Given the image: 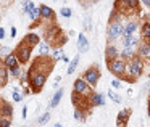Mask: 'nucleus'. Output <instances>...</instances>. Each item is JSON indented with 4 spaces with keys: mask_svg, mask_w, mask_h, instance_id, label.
<instances>
[{
    "mask_svg": "<svg viewBox=\"0 0 150 127\" xmlns=\"http://www.w3.org/2000/svg\"><path fill=\"white\" fill-rule=\"evenodd\" d=\"M144 72H145V61H144V58H140L139 55H136L134 58H131L129 61H127V74L126 76L139 79Z\"/></svg>",
    "mask_w": 150,
    "mask_h": 127,
    "instance_id": "f257e3e1",
    "label": "nucleus"
},
{
    "mask_svg": "<svg viewBox=\"0 0 150 127\" xmlns=\"http://www.w3.org/2000/svg\"><path fill=\"white\" fill-rule=\"evenodd\" d=\"M107 66H108V71H110L113 76H116L118 79H123L124 76L127 74V61L123 60V58L113 60V61L107 63Z\"/></svg>",
    "mask_w": 150,
    "mask_h": 127,
    "instance_id": "f03ea898",
    "label": "nucleus"
},
{
    "mask_svg": "<svg viewBox=\"0 0 150 127\" xmlns=\"http://www.w3.org/2000/svg\"><path fill=\"white\" fill-rule=\"evenodd\" d=\"M124 36V24L123 21H113L108 23V29H107V40L108 44H113L115 40H118L120 37Z\"/></svg>",
    "mask_w": 150,
    "mask_h": 127,
    "instance_id": "7ed1b4c3",
    "label": "nucleus"
},
{
    "mask_svg": "<svg viewBox=\"0 0 150 127\" xmlns=\"http://www.w3.org/2000/svg\"><path fill=\"white\" fill-rule=\"evenodd\" d=\"M139 4L140 0H116L115 2V10H118L120 13L124 15H131V11H137L139 10Z\"/></svg>",
    "mask_w": 150,
    "mask_h": 127,
    "instance_id": "20e7f679",
    "label": "nucleus"
},
{
    "mask_svg": "<svg viewBox=\"0 0 150 127\" xmlns=\"http://www.w3.org/2000/svg\"><path fill=\"white\" fill-rule=\"evenodd\" d=\"M81 77L84 79L92 88H95L97 84H98V81H100V71H98L97 66H91V68H87L84 72H82Z\"/></svg>",
    "mask_w": 150,
    "mask_h": 127,
    "instance_id": "39448f33",
    "label": "nucleus"
},
{
    "mask_svg": "<svg viewBox=\"0 0 150 127\" xmlns=\"http://www.w3.org/2000/svg\"><path fill=\"white\" fill-rule=\"evenodd\" d=\"M15 53H16V56H18V60L21 61V65H26L28 61H29V58H31V53H33V47H29L26 42H21V44H18V47L15 48Z\"/></svg>",
    "mask_w": 150,
    "mask_h": 127,
    "instance_id": "423d86ee",
    "label": "nucleus"
},
{
    "mask_svg": "<svg viewBox=\"0 0 150 127\" xmlns=\"http://www.w3.org/2000/svg\"><path fill=\"white\" fill-rule=\"evenodd\" d=\"M73 88H74V92H78L79 95H84V97H89V95L94 92V90H92V87L82 77H78L74 82H73Z\"/></svg>",
    "mask_w": 150,
    "mask_h": 127,
    "instance_id": "0eeeda50",
    "label": "nucleus"
},
{
    "mask_svg": "<svg viewBox=\"0 0 150 127\" xmlns=\"http://www.w3.org/2000/svg\"><path fill=\"white\" fill-rule=\"evenodd\" d=\"M60 37H62V31H60V27L57 24L49 26L45 29V40L49 44H55V39H60Z\"/></svg>",
    "mask_w": 150,
    "mask_h": 127,
    "instance_id": "6e6552de",
    "label": "nucleus"
},
{
    "mask_svg": "<svg viewBox=\"0 0 150 127\" xmlns=\"http://www.w3.org/2000/svg\"><path fill=\"white\" fill-rule=\"evenodd\" d=\"M116 58H120V50H118V47L115 44H107V47H105V61L110 63Z\"/></svg>",
    "mask_w": 150,
    "mask_h": 127,
    "instance_id": "1a4fd4ad",
    "label": "nucleus"
},
{
    "mask_svg": "<svg viewBox=\"0 0 150 127\" xmlns=\"http://www.w3.org/2000/svg\"><path fill=\"white\" fill-rule=\"evenodd\" d=\"M89 103H91V108L102 106V105H105V95L100 93V92H92L89 95Z\"/></svg>",
    "mask_w": 150,
    "mask_h": 127,
    "instance_id": "9d476101",
    "label": "nucleus"
},
{
    "mask_svg": "<svg viewBox=\"0 0 150 127\" xmlns=\"http://www.w3.org/2000/svg\"><path fill=\"white\" fill-rule=\"evenodd\" d=\"M142 37H137V36H124L123 39V47H129V48H136L139 47V44L142 42Z\"/></svg>",
    "mask_w": 150,
    "mask_h": 127,
    "instance_id": "9b49d317",
    "label": "nucleus"
},
{
    "mask_svg": "<svg viewBox=\"0 0 150 127\" xmlns=\"http://www.w3.org/2000/svg\"><path fill=\"white\" fill-rule=\"evenodd\" d=\"M129 116H131V109H121L116 116V126L118 127H126L127 121H129Z\"/></svg>",
    "mask_w": 150,
    "mask_h": 127,
    "instance_id": "f8f14e48",
    "label": "nucleus"
},
{
    "mask_svg": "<svg viewBox=\"0 0 150 127\" xmlns=\"http://www.w3.org/2000/svg\"><path fill=\"white\" fill-rule=\"evenodd\" d=\"M137 31H139V23L136 20H131L124 24V36H136Z\"/></svg>",
    "mask_w": 150,
    "mask_h": 127,
    "instance_id": "ddd939ff",
    "label": "nucleus"
},
{
    "mask_svg": "<svg viewBox=\"0 0 150 127\" xmlns=\"http://www.w3.org/2000/svg\"><path fill=\"white\" fill-rule=\"evenodd\" d=\"M89 39L86 37V34L84 32H81V34H78V50L81 53H86V52H89Z\"/></svg>",
    "mask_w": 150,
    "mask_h": 127,
    "instance_id": "4468645a",
    "label": "nucleus"
},
{
    "mask_svg": "<svg viewBox=\"0 0 150 127\" xmlns=\"http://www.w3.org/2000/svg\"><path fill=\"white\" fill-rule=\"evenodd\" d=\"M39 10H40V18L42 20H55V11L49 7V5H39Z\"/></svg>",
    "mask_w": 150,
    "mask_h": 127,
    "instance_id": "2eb2a0df",
    "label": "nucleus"
},
{
    "mask_svg": "<svg viewBox=\"0 0 150 127\" xmlns=\"http://www.w3.org/2000/svg\"><path fill=\"white\" fill-rule=\"evenodd\" d=\"M137 55H139L140 58H149L150 56V42L142 40V42L139 44V47H137Z\"/></svg>",
    "mask_w": 150,
    "mask_h": 127,
    "instance_id": "dca6fc26",
    "label": "nucleus"
},
{
    "mask_svg": "<svg viewBox=\"0 0 150 127\" xmlns=\"http://www.w3.org/2000/svg\"><path fill=\"white\" fill-rule=\"evenodd\" d=\"M4 65L7 66L8 69H11V68H18V66L21 65V61L18 60V56H16V53H11V55H8L7 58L4 60Z\"/></svg>",
    "mask_w": 150,
    "mask_h": 127,
    "instance_id": "f3484780",
    "label": "nucleus"
},
{
    "mask_svg": "<svg viewBox=\"0 0 150 127\" xmlns=\"http://www.w3.org/2000/svg\"><path fill=\"white\" fill-rule=\"evenodd\" d=\"M24 42L28 44L29 47H36V45H39L42 40H40V37H39V34H34V32H29V34H26L24 36Z\"/></svg>",
    "mask_w": 150,
    "mask_h": 127,
    "instance_id": "a211bd4d",
    "label": "nucleus"
},
{
    "mask_svg": "<svg viewBox=\"0 0 150 127\" xmlns=\"http://www.w3.org/2000/svg\"><path fill=\"white\" fill-rule=\"evenodd\" d=\"M63 92H65V88H58V90H57L55 93H53V97H52V101L49 103V109H53V108H57V106H58V103L62 101Z\"/></svg>",
    "mask_w": 150,
    "mask_h": 127,
    "instance_id": "6ab92c4d",
    "label": "nucleus"
},
{
    "mask_svg": "<svg viewBox=\"0 0 150 127\" xmlns=\"http://www.w3.org/2000/svg\"><path fill=\"white\" fill-rule=\"evenodd\" d=\"M136 55H137L136 48H129V47H123V50L120 52V58L126 60V61H129V60L134 58Z\"/></svg>",
    "mask_w": 150,
    "mask_h": 127,
    "instance_id": "aec40b11",
    "label": "nucleus"
},
{
    "mask_svg": "<svg viewBox=\"0 0 150 127\" xmlns=\"http://www.w3.org/2000/svg\"><path fill=\"white\" fill-rule=\"evenodd\" d=\"M140 37L145 42H150V23L149 21H144L142 26H140Z\"/></svg>",
    "mask_w": 150,
    "mask_h": 127,
    "instance_id": "412c9836",
    "label": "nucleus"
},
{
    "mask_svg": "<svg viewBox=\"0 0 150 127\" xmlns=\"http://www.w3.org/2000/svg\"><path fill=\"white\" fill-rule=\"evenodd\" d=\"M8 76H10V72H8V68L7 66H0V87H4L5 84L8 82Z\"/></svg>",
    "mask_w": 150,
    "mask_h": 127,
    "instance_id": "4be33fe9",
    "label": "nucleus"
},
{
    "mask_svg": "<svg viewBox=\"0 0 150 127\" xmlns=\"http://www.w3.org/2000/svg\"><path fill=\"white\" fill-rule=\"evenodd\" d=\"M49 53H50V44L47 40L40 42L39 44V56H49Z\"/></svg>",
    "mask_w": 150,
    "mask_h": 127,
    "instance_id": "5701e85b",
    "label": "nucleus"
},
{
    "mask_svg": "<svg viewBox=\"0 0 150 127\" xmlns=\"http://www.w3.org/2000/svg\"><path fill=\"white\" fill-rule=\"evenodd\" d=\"M74 119L76 121H79V122H84L86 121V116H87V111L86 109H82V108H74Z\"/></svg>",
    "mask_w": 150,
    "mask_h": 127,
    "instance_id": "b1692460",
    "label": "nucleus"
},
{
    "mask_svg": "<svg viewBox=\"0 0 150 127\" xmlns=\"http://www.w3.org/2000/svg\"><path fill=\"white\" fill-rule=\"evenodd\" d=\"M0 114L4 117H11L13 116V108H11L10 103H4V106H2V109H0Z\"/></svg>",
    "mask_w": 150,
    "mask_h": 127,
    "instance_id": "393cba45",
    "label": "nucleus"
},
{
    "mask_svg": "<svg viewBox=\"0 0 150 127\" xmlns=\"http://www.w3.org/2000/svg\"><path fill=\"white\" fill-rule=\"evenodd\" d=\"M78 65H79V55H76L74 58L71 60V61H69V66H68V74H73V72L76 71V68H78Z\"/></svg>",
    "mask_w": 150,
    "mask_h": 127,
    "instance_id": "a878e982",
    "label": "nucleus"
},
{
    "mask_svg": "<svg viewBox=\"0 0 150 127\" xmlns=\"http://www.w3.org/2000/svg\"><path fill=\"white\" fill-rule=\"evenodd\" d=\"M34 8H36V7H34V4L31 2V0H23V11L26 15H29Z\"/></svg>",
    "mask_w": 150,
    "mask_h": 127,
    "instance_id": "bb28decb",
    "label": "nucleus"
},
{
    "mask_svg": "<svg viewBox=\"0 0 150 127\" xmlns=\"http://www.w3.org/2000/svg\"><path fill=\"white\" fill-rule=\"evenodd\" d=\"M49 121H50V113H49V111H45L44 114H40V116H39L37 124H39V126H44V124H47Z\"/></svg>",
    "mask_w": 150,
    "mask_h": 127,
    "instance_id": "cd10ccee",
    "label": "nucleus"
},
{
    "mask_svg": "<svg viewBox=\"0 0 150 127\" xmlns=\"http://www.w3.org/2000/svg\"><path fill=\"white\" fill-rule=\"evenodd\" d=\"M11 97H13L15 103H20V101L23 100V95L20 93V88H18V87H15L13 90H11Z\"/></svg>",
    "mask_w": 150,
    "mask_h": 127,
    "instance_id": "c85d7f7f",
    "label": "nucleus"
},
{
    "mask_svg": "<svg viewBox=\"0 0 150 127\" xmlns=\"http://www.w3.org/2000/svg\"><path fill=\"white\" fill-rule=\"evenodd\" d=\"M13 53V50L10 48V47H0V60H5L8 55H11Z\"/></svg>",
    "mask_w": 150,
    "mask_h": 127,
    "instance_id": "c756f323",
    "label": "nucleus"
},
{
    "mask_svg": "<svg viewBox=\"0 0 150 127\" xmlns=\"http://www.w3.org/2000/svg\"><path fill=\"white\" fill-rule=\"evenodd\" d=\"M62 56H63V50H62V47H57V48L52 52V58L55 60V61H58V60L62 58Z\"/></svg>",
    "mask_w": 150,
    "mask_h": 127,
    "instance_id": "7c9ffc66",
    "label": "nucleus"
},
{
    "mask_svg": "<svg viewBox=\"0 0 150 127\" xmlns=\"http://www.w3.org/2000/svg\"><path fill=\"white\" fill-rule=\"evenodd\" d=\"M108 97H110L115 103H121V101H123V98H121L118 93H115V90H108Z\"/></svg>",
    "mask_w": 150,
    "mask_h": 127,
    "instance_id": "2f4dec72",
    "label": "nucleus"
},
{
    "mask_svg": "<svg viewBox=\"0 0 150 127\" xmlns=\"http://www.w3.org/2000/svg\"><path fill=\"white\" fill-rule=\"evenodd\" d=\"M60 15H62L63 18H71V15H73V11H71V8H68V7H63L62 10H60Z\"/></svg>",
    "mask_w": 150,
    "mask_h": 127,
    "instance_id": "473e14b6",
    "label": "nucleus"
},
{
    "mask_svg": "<svg viewBox=\"0 0 150 127\" xmlns=\"http://www.w3.org/2000/svg\"><path fill=\"white\" fill-rule=\"evenodd\" d=\"M8 72H10L11 77H20L21 76V68L20 66H18V68H11V69H8Z\"/></svg>",
    "mask_w": 150,
    "mask_h": 127,
    "instance_id": "72a5a7b5",
    "label": "nucleus"
},
{
    "mask_svg": "<svg viewBox=\"0 0 150 127\" xmlns=\"http://www.w3.org/2000/svg\"><path fill=\"white\" fill-rule=\"evenodd\" d=\"M11 119L10 117H0V127H10Z\"/></svg>",
    "mask_w": 150,
    "mask_h": 127,
    "instance_id": "f704fd0d",
    "label": "nucleus"
},
{
    "mask_svg": "<svg viewBox=\"0 0 150 127\" xmlns=\"http://www.w3.org/2000/svg\"><path fill=\"white\" fill-rule=\"evenodd\" d=\"M84 31H92V21L89 16H86L84 20Z\"/></svg>",
    "mask_w": 150,
    "mask_h": 127,
    "instance_id": "c9c22d12",
    "label": "nucleus"
},
{
    "mask_svg": "<svg viewBox=\"0 0 150 127\" xmlns=\"http://www.w3.org/2000/svg\"><path fill=\"white\" fill-rule=\"evenodd\" d=\"M111 87L113 88H121V79H113V81H111Z\"/></svg>",
    "mask_w": 150,
    "mask_h": 127,
    "instance_id": "e433bc0d",
    "label": "nucleus"
},
{
    "mask_svg": "<svg viewBox=\"0 0 150 127\" xmlns=\"http://www.w3.org/2000/svg\"><path fill=\"white\" fill-rule=\"evenodd\" d=\"M10 36H11V39H15V37H16V27H15V26H11V31H10Z\"/></svg>",
    "mask_w": 150,
    "mask_h": 127,
    "instance_id": "4c0bfd02",
    "label": "nucleus"
},
{
    "mask_svg": "<svg viewBox=\"0 0 150 127\" xmlns=\"http://www.w3.org/2000/svg\"><path fill=\"white\" fill-rule=\"evenodd\" d=\"M2 39H5V29L4 27H0V40Z\"/></svg>",
    "mask_w": 150,
    "mask_h": 127,
    "instance_id": "58836bf2",
    "label": "nucleus"
},
{
    "mask_svg": "<svg viewBox=\"0 0 150 127\" xmlns=\"http://www.w3.org/2000/svg\"><path fill=\"white\" fill-rule=\"evenodd\" d=\"M60 60H62V61H65V63H68V65H69V58H68V56L65 55V53H63V56H62V58H60Z\"/></svg>",
    "mask_w": 150,
    "mask_h": 127,
    "instance_id": "ea45409f",
    "label": "nucleus"
},
{
    "mask_svg": "<svg viewBox=\"0 0 150 127\" xmlns=\"http://www.w3.org/2000/svg\"><path fill=\"white\" fill-rule=\"evenodd\" d=\"M140 2H142V4L145 5L147 8H150V0H140Z\"/></svg>",
    "mask_w": 150,
    "mask_h": 127,
    "instance_id": "a19ab883",
    "label": "nucleus"
},
{
    "mask_svg": "<svg viewBox=\"0 0 150 127\" xmlns=\"http://www.w3.org/2000/svg\"><path fill=\"white\" fill-rule=\"evenodd\" d=\"M26 116H28V108L24 106V108H23V117H24V119H26Z\"/></svg>",
    "mask_w": 150,
    "mask_h": 127,
    "instance_id": "79ce46f5",
    "label": "nucleus"
},
{
    "mask_svg": "<svg viewBox=\"0 0 150 127\" xmlns=\"http://www.w3.org/2000/svg\"><path fill=\"white\" fill-rule=\"evenodd\" d=\"M53 127H63V126H62V124H58V122H57V124H53Z\"/></svg>",
    "mask_w": 150,
    "mask_h": 127,
    "instance_id": "37998d69",
    "label": "nucleus"
},
{
    "mask_svg": "<svg viewBox=\"0 0 150 127\" xmlns=\"http://www.w3.org/2000/svg\"><path fill=\"white\" fill-rule=\"evenodd\" d=\"M4 103H5V101H2V100H0V109H2V106H4Z\"/></svg>",
    "mask_w": 150,
    "mask_h": 127,
    "instance_id": "c03bdc74",
    "label": "nucleus"
}]
</instances>
